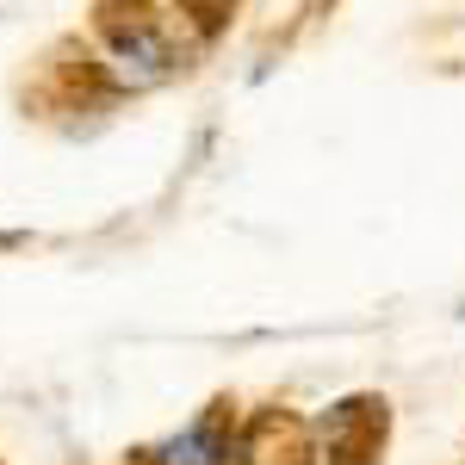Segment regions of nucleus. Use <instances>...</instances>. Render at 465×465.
Returning a JSON list of instances; mask_svg holds the SVG:
<instances>
[{
  "label": "nucleus",
  "instance_id": "obj_5",
  "mask_svg": "<svg viewBox=\"0 0 465 465\" xmlns=\"http://www.w3.org/2000/svg\"><path fill=\"white\" fill-rule=\"evenodd\" d=\"M174 6L193 19V32H199V37H217L223 25H230V13H236V0H174Z\"/></svg>",
  "mask_w": 465,
  "mask_h": 465
},
{
  "label": "nucleus",
  "instance_id": "obj_1",
  "mask_svg": "<svg viewBox=\"0 0 465 465\" xmlns=\"http://www.w3.org/2000/svg\"><path fill=\"white\" fill-rule=\"evenodd\" d=\"M100 44H106V69L118 87H162L186 69V50L149 6H124V13L100 6Z\"/></svg>",
  "mask_w": 465,
  "mask_h": 465
},
{
  "label": "nucleus",
  "instance_id": "obj_4",
  "mask_svg": "<svg viewBox=\"0 0 465 465\" xmlns=\"http://www.w3.org/2000/svg\"><path fill=\"white\" fill-rule=\"evenodd\" d=\"M311 429L292 422V416H261L249 429V440H236V465H311Z\"/></svg>",
  "mask_w": 465,
  "mask_h": 465
},
{
  "label": "nucleus",
  "instance_id": "obj_3",
  "mask_svg": "<svg viewBox=\"0 0 465 465\" xmlns=\"http://www.w3.org/2000/svg\"><path fill=\"white\" fill-rule=\"evenodd\" d=\"M143 465H236V422H230V403H212L199 422H186V429L168 434L162 447H149Z\"/></svg>",
  "mask_w": 465,
  "mask_h": 465
},
{
  "label": "nucleus",
  "instance_id": "obj_2",
  "mask_svg": "<svg viewBox=\"0 0 465 465\" xmlns=\"http://www.w3.org/2000/svg\"><path fill=\"white\" fill-rule=\"evenodd\" d=\"M322 453L329 465H379L385 440H391V403L385 397H341L329 416L317 422Z\"/></svg>",
  "mask_w": 465,
  "mask_h": 465
}]
</instances>
